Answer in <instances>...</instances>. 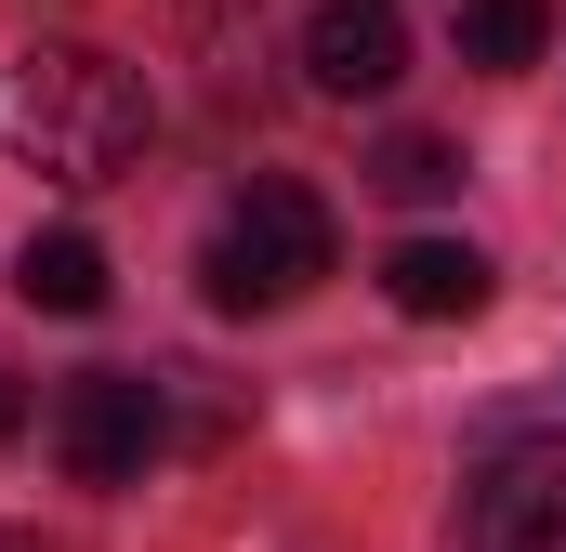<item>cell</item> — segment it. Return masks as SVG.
I'll return each instance as SVG.
<instances>
[{
  "label": "cell",
  "instance_id": "6",
  "mask_svg": "<svg viewBox=\"0 0 566 552\" xmlns=\"http://www.w3.org/2000/svg\"><path fill=\"white\" fill-rule=\"evenodd\" d=\"M382 289H396V316H488V251H461V237H409V251L382 264Z\"/></svg>",
  "mask_w": 566,
  "mask_h": 552
},
{
  "label": "cell",
  "instance_id": "1",
  "mask_svg": "<svg viewBox=\"0 0 566 552\" xmlns=\"http://www.w3.org/2000/svg\"><path fill=\"white\" fill-rule=\"evenodd\" d=\"M0 132L27 171H53V184H119L158 132V106H145V79L119 53H93V40H53V53H27L13 79H0Z\"/></svg>",
  "mask_w": 566,
  "mask_h": 552
},
{
  "label": "cell",
  "instance_id": "3",
  "mask_svg": "<svg viewBox=\"0 0 566 552\" xmlns=\"http://www.w3.org/2000/svg\"><path fill=\"white\" fill-rule=\"evenodd\" d=\"M158 434H171V408H158L145 369H93V382H66V408H53V447H66L80 487H145Z\"/></svg>",
  "mask_w": 566,
  "mask_h": 552
},
{
  "label": "cell",
  "instance_id": "10",
  "mask_svg": "<svg viewBox=\"0 0 566 552\" xmlns=\"http://www.w3.org/2000/svg\"><path fill=\"white\" fill-rule=\"evenodd\" d=\"M13 421H27V395H13V369H0V447H13Z\"/></svg>",
  "mask_w": 566,
  "mask_h": 552
},
{
  "label": "cell",
  "instance_id": "5",
  "mask_svg": "<svg viewBox=\"0 0 566 552\" xmlns=\"http://www.w3.org/2000/svg\"><path fill=\"white\" fill-rule=\"evenodd\" d=\"M303 79H316L329 106H382V93L409 79V13H396V0H316Z\"/></svg>",
  "mask_w": 566,
  "mask_h": 552
},
{
  "label": "cell",
  "instance_id": "8",
  "mask_svg": "<svg viewBox=\"0 0 566 552\" xmlns=\"http://www.w3.org/2000/svg\"><path fill=\"white\" fill-rule=\"evenodd\" d=\"M461 66H488V79H514V66H541V40H554V0H461Z\"/></svg>",
  "mask_w": 566,
  "mask_h": 552
},
{
  "label": "cell",
  "instance_id": "4",
  "mask_svg": "<svg viewBox=\"0 0 566 552\" xmlns=\"http://www.w3.org/2000/svg\"><path fill=\"white\" fill-rule=\"evenodd\" d=\"M461 552H566V447H488L461 487Z\"/></svg>",
  "mask_w": 566,
  "mask_h": 552
},
{
  "label": "cell",
  "instance_id": "11",
  "mask_svg": "<svg viewBox=\"0 0 566 552\" xmlns=\"http://www.w3.org/2000/svg\"><path fill=\"white\" fill-rule=\"evenodd\" d=\"M0 552H27V540H13V527H0Z\"/></svg>",
  "mask_w": 566,
  "mask_h": 552
},
{
  "label": "cell",
  "instance_id": "2",
  "mask_svg": "<svg viewBox=\"0 0 566 552\" xmlns=\"http://www.w3.org/2000/svg\"><path fill=\"white\" fill-rule=\"evenodd\" d=\"M329 264H343L329 198H316V184H290V171H251V184H238V211H224V224H211V251H198V289H211V316H277V302H303Z\"/></svg>",
  "mask_w": 566,
  "mask_h": 552
},
{
  "label": "cell",
  "instance_id": "9",
  "mask_svg": "<svg viewBox=\"0 0 566 552\" xmlns=\"http://www.w3.org/2000/svg\"><path fill=\"white\" fill-rule=\"evenodd\" d=\"M369 184H382V198H448V184H461V145H434V132H396L382 158H369Z\"/></svg>",
  "mask_w": 566,
  "mask_h": 552
},
{
  "label": "cell",
  "instance_id": "7",
  "mask_svg": "<svg viewBox=\"0 0 566 552\" xmlns=\"http://www.w3.org/2000/svg\"><path fill=\"white\" fill-rule=\"evenodd\" d=\"M13 289H27V316H93V302H106V251H93L80 224H53V237L13 251Z\"/></svg>",
  "mask_w": 566,
  "mask_h": 552
}]
</instances>
